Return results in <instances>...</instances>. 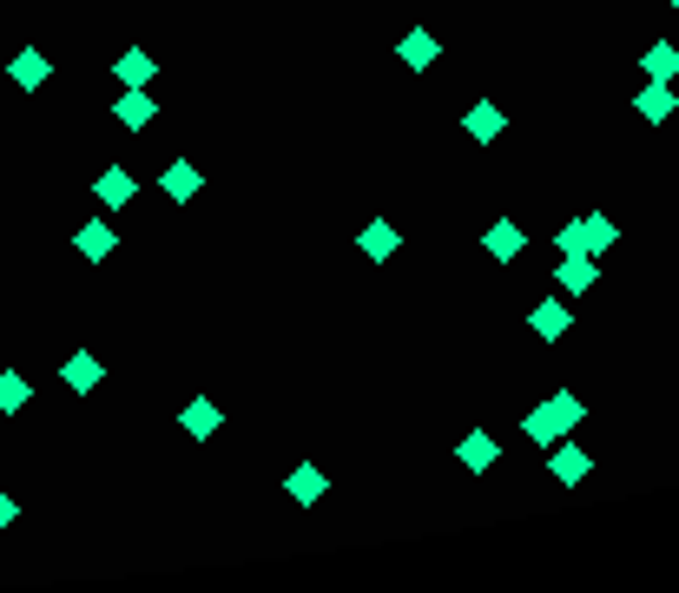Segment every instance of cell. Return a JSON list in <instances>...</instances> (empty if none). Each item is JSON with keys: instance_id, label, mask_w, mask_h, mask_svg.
<instances>
[{"instance_id": "6da1fadb", "label": "cell", "mask_w": 679, "mask_h": 593, "mask_svg": "<svg viewBox=\"0 0 679 593\" xmlns=\"http://www.w3.org/2000/svg\"><path fill=\"white\" fill-rule=\"evenodd\" d=\"M580 415H587V409H580V396H567V389H561L548 409H535V415L522 422V429H528V442H541V449H548V442H561V436L574 429Z\"/></svg>"}, {"instance_id": "7a4b0ae2", "label": "cell", "mask_w": 679, "mask_h": 593, "mask_svg": "<svg viewBox=\"0 0 679 593\" xmlns=\"http://www.w3.org/2000/svg\"><path fill=\"white\" fill-rule=\"evenodd\" d=\"M587 468H593L587 449H574V442H548V475H554V481L574 488V481H587Z\"/></svg>"}, {"instance_id": "3957f363", "label": "cell", "mask_w": 679, "mask_h": 593, "mask_svg": "<svg viewBox=\"0 0 679 593\" xmlns=\"http://www.w3.org/2000/svg\"><path fill=\"white\" fill-rule=\"evenodd\" d=\"M633 113H640V119H653V126H659V119H672V113H679V93H672V87H666V79H646V87H640V93H633Z\"/></svg>"}, {"instance_id": "277c9868", "label": "cell", "mask_w": 679, "mask_h": 593, "mask_svg": "<svg viewBox=\"0 0 679 593\" xmlns=\"http://www.w3.org/2000/svg\"><path fill=\"white\" fill-rule=\"evenodd\" d=\"M482 244H488V258H495V265H515L522 250H528V237H522V224H515V218L488 224V237H482Z\"/></svg>"}, {"instance_id": "5b68a950", "label": "cell", "mask_w": 679, "mask_h": 593, "mask_svg": "<svg viewBox=\"0 0 679 593\" xmlns=\"http://www.w3.org/2000/svg\"><path fill=\"white\" fill-rule=\"evenodd\" d=\"M554 284H561L567 297L593 291V258H587V250H561V271H554Z\"/></svg>"}, {"instance_id": "8992f818", "label": "cell", "mask_w": 679, "mask_h": 593, "mask_svg": "<svg viewBox=\"0 0 679 593\" xmlns=\"http://www.w3.org/2000/svg\"><path fill=\"white\" fill-rule=\"evenodd\" d=\"M113 244H119V237H113V224H100V218H87V224H79V237H73V250H79V258H93V265L113 258Z\"/></svg>"}, {"instance_id": "52a82bcc", "label": "cell", "mask_w": 679, "mask_h": 593, "mask_svg": "<svg viewBox=\"0 0 679 593\" xmlns=\"http://www.w3.org/2000/svg\"><path fill=\"white\" fill-rule=\"evenodd\" d=\"M152 119H158V100H152L145 87H126V93H119V126L139 132V126H152Z\"/></svg>"}, {"instance_id": "ba28073f", "label": "cell", "mask_w": 679, "mask_h": 593, "mask_svg": "<svg viewBox=\"0 0 679 593\" xmlns=\"http://www.w3.org/2000/svg\"><path fill=\"white\" fill-rule=\"evenodd\" d=\"M93 192H100V205H106V211H119V205L132 198V172H119V165H106Z\"/></svg>"}, {"instance_id": "9c48e42d", "label": "cell", "mask_w": 679, "mask_h": 593, "mask_svg": "<svg viewBox=\"0 0 679 593\" xmlns=\"http://www.w3.org/2000/svg\"><path fill=\"white\" fill-rule=\"evenodd\" d=\"M640 66H646V79H666V87H672V79H679V47H666V40H659V47H646V53H640Z\"/></svg>"}, {"instance_id": "30bf717a", "label": "cell", "mask_w": 679, "mask_h": 593, "mask_svg": "<svg viewBox=\"0 0 679 593\" xmlns=\"http://www.w3.org/2000/svg\"><path fill=\"white\" fill-rule=\"evenodd\" d=\"M462 468H475V475L495 468V436H488V429H469V436H462Z\"/></svg>"}, {"instance_id": "8fae6325", "label": "cell", "mask_w": 679, "mask_h": 593, "mask_svg": "<svg viewBox=\"0 0 679 593\" xmlns=\"http://www.w3.org/2000/svg\"><path fill=\"white\" fill-rule=\"evenodd\" d=\"M567 323H574V317H567V304H541V310L528 317V330H535V336H548V344H554V336H567Z\"/></svg>"}, {"instance_id": "7c38bea8", "label": "cell", "mask_w": 679, "mask_h": 593, "mask_svg": "<svg viewBox=\"0 0 679 593\" xmlns=\"http://www.w3.org/2000/svg\"><path fill=\"white\" fill-rule=\"evenodd\" d=\"M580 231H587V258H601V250L620 237V231H614V218H601V211H587V218H580Z\"/></svg>"}, {"instance_id": "4fadbf2b", "label": "cell", "mask_w": 679, "mask_h": 593, "mask_svg": "<svg viewBox=\"0 0 679 593\" xmlns=\"http://www.w3.org/2000/svg\"><path fill=\"white\" fill-rule=\"evenodd\" d=\"M100 376H106V370H100L93 357H66V389L87 396V389H100Z\"/></svg>"}, {"instance_id": "5bb4252c", "label": "cell", "mask_w": 679, "mask_h": 593, "mask_svg": "<svg viewBox=\"0 0 679 593\" xmlns=\"http://www.w3.org/2000/svg\"><path fill=\"white\" fill-rule=\"evenodd\" d=\"M218 422H225V415H218V402H192V409L179 415V429H185V436H212Z\"/></svg>"}, {"instance_id": "9a60e30c", "label": "cell", "mask_w": 679, "mask_h": 593, "mask_svg": "<svg viewBox=\"0 0 679 593\" xmlns=\"http://www.w3.org/2000/svg\"><path fill=\"white\" fill-rule=\"evenodd\" d=\"M389 250H396V231H389L383 218H376V224H363V258H370V265H383Z\"/></svg>"}, {"instance_id": "2e32d148", "label": "cell", "mask_w": 679, "mask_h": 593, "mask_svg": "<svg viewBox=\"0 0 679 593\" xmlns=\"http://www.w3.org/2000/svg\"><path fill=\"white\" fill-rule=\"evenodd\" d=\"M53 66H47V53H14V79H21V87L27 93H40V79H47Z\"/></svg>"}, {"instance_id": "e0dca14e", "label": "cell", "mask_w": 679, "mask_h": 593, "mask_svg": "<svg viewBox=\"0 0 679 593\" xmlns=\"http://www.w3.org/2000/svg\"><path fill=\"white\" fill-rule=\"evenodd\" d=\"M165 192H172L179 205H185V198L198 192V172H192V165H185V158H179V165H165Z\"/></svg>"}, {"instance_id": "ac0fdd59", "label": "cell", "mask_w": 679, "mask_h": 593, "mask_svg": "<svg viewBox=\"0 0 679 593\" xmlns=\"http://www.w3.org/2000/svg\"><path fill=\"white\" fill-rule=\"evenodd\" d=\"M284 488H291L297 501H323V488H330V481H323L317 468H291V481H284Z\"/></svg>"}, {"instance_id": "d6986e66", "label": "cell", "mask_w": 679, "mask_h": 593, "mask_svg": "<svg viewBox=\"0 0 679 593\" xmlns=\"http://www.w3.org/2000/svg\"><path fill=\"white\" fill-rule=\"evenodd\" d=\"M152 73H158V66H152V53H126V60H119V79H126V87H145Z\"/></svg>"}, {"instance_id": "ffe728a7", "label": "cell", "mask_w": 679, "mask_h": 593, "mask_svg": "<svg viewBox=\"0 0 679 593\" xmlns=\"http://www.w3.org/2000/svg\"><path fill=\"white\" fill-rule=\"evenodd\" d=\"M469 132H475V139H495V132H501V106H488V100H482V106L469 113Z\"/></svg>"}, {"instance_id": "44dd1931", "label": "cell", "mask_w": 679, "mask_h": 593, "mask_svg": "<svg viewBox=\"0 0 679 593\" xmlns=\"http://www.w3.org/2000/svg\"><path fill=\"white\" fill-rule=\"evenodd\" d=\"M402 60H409V66H430V60H436V34H409V40H402Z\"/></svg>"}, {"instance_id": "7402d4cb", "label": "cell", "mask_w": 679, "mask_h": 593, "mask_svg": "<svg viewBox=\"0 0 679 593\" xmlns=\"http://www.w3.org/2000/svg\"><path fill=\"white\" fill-rule=\"evenodd\" d=\"M21 402H27V383H21V376L8 370V376H0V409H8V415H14Z\"/></svg>"}, {"instance_id": "603a6c76", "label": "cell", "mask_w": 679, "mask_h": 593, "mask_svg": "<svg viewBox=\"0 0 679 593\" xmlns=\"http://www.w3.org/2000/svg\"><path fill=\"white\" fill-rule=\"evenodd\" d=\"M554 244H561V250H587V231H580V218H567V224H561V237H554Z\"/></svg>"}, {"instance_id": "cb8c5ba5", "label": "cell", "mask_w": 679, "mask_h": 593, "mask_svg": "<svg viewBox=\"0 0 679 593\" xmlns=\"http://www.w3.org/2000/svg\"><path fill=\"white\" fill-rule=\"evenodd\" d=\"M8 521H14V494H8V488H0V528H8Z\"/></svg>"}, {"instance_id": "d4e9b609", "label": "cell", "mask_w": 679, "mask_h": 593, "mask_svg": "<svg viewBox=\"0 0 679 593\" xmlns=\"http://www.w3.org/2000/svg\"><path fill=\"white\" fill-rule=\"evenodd\" d=\"M666 8H672V14H679V0H666Z\"/></svg>"}]
</instances>
